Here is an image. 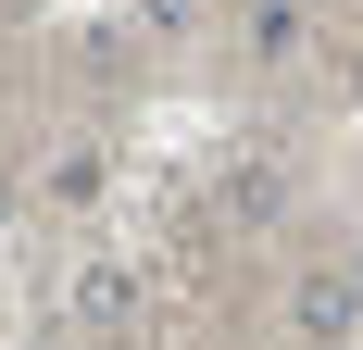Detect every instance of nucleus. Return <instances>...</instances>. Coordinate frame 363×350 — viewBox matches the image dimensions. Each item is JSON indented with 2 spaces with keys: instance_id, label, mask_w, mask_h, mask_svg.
<instances>
[{
  "instance_id": "nucleus-1",
  "label": "nucleus",
  "mask_w": 363,
  "mask_h": 350,
  "mask_svg": "<svg viewBox=\"0 0 363 350\" xmlns=\"http://www.w3.org/2000/svg\"><path fill=\"white\" fill-rule=\"evenodd\" d=\"M351 313H363V288H351V276H301V300H289L301 350H338V338H351Z\"/></svg>"
},
{
  "instance_id": "nucleus-2",
  "label": "nucleus",
  "mask_w": 363,
  "mask_h": 350,
  "mask_svg": "<svg viewBox=\"0 0 363 350\" xmlns=\"http://www.w3.org/2000/svg\"><path fill=\"white\" fill-rule=\"evenodd\" d=\"M75 313H88V325L113 338V325L138 313V276H125V263H88V276H75Z\"/></svg>"
},
{
  "instance_id": "nucleus-3",
  "label": "nucleus",
  "mask_w": 363,
  "mask_h": 350,
  "mask_svg": "<svg viewBox=\"0 0 363 350\" xmlns=\"http://www.w3.org/2000/svg\"><path fill=\"white\" fill-rule=\"evenodd\" d=\"M225 213H238V225H263V213H276V175L238 163V175H225Z\"/></svg>"
},
{
  "instance_id": "nucleus-4",
  "label": "nucleus",
  "mask_w": 363,
  "mask_h": 350,
  "mask_svg": "<svg viewBox=\"0 0 363 350\" xmlns=\"http://www.w3.org/2000/svg\"><path fill=\"white\" fill-rule=\"evenodd\" d=\"M188 13H201V0H138V26H150V38H176Z\"/></svg>"
},
{
  "instance_id": "nucleus-5",
  "label": "nucleus",
  "mask_w": 363,
  "mask_h": 350,
  "mask_svg": "<svg viewBox=\"0 0 363 350\" xmlns=\"http://www.w3.org/2000/svg\"><path fill=\"white\" fill-rule=\"evenodd\" d=\"M0 225H13V188H0Z\"/></svg>"
}]
</instances>
